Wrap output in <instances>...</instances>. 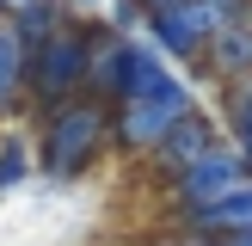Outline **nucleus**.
I'll use <instances>...</instances> for the list:
<instances>
[{
    "instance_id": "obj_1",
    "label": "nucleus",
    "mask_w": 252,
    "mask_h": 246,
    "mask_svg": "<svg viewBox=\"0 0 252 246\" xmlns=\"http://www.w3.org/2000/svg\"><path fill=\"white\" fill-rule=\"evenodd\" d=\"M105 148H111V111L98 98H74L62 111H43V123H37V166L56 184L86 179Z\"/></svg>"
},
{
    "instance_id": "obj_2",
    "label": "nucleus",
    "mask_w": 252,
    "mask_h": 246,
    "mask_svg": "<svg viewBox=\"0 0 252 246\" xmlns=\"http://www.w3.org/2000/svg\"><path fill=\"white\" fill-rule=\"evenodd\" d=\"M86 56H93V19L74 12L56 37L31 43V68H25V98L43 111H62L74 98H86Z\"/></svg>"
},
{
    "instance_id": "obj_3",
    "label": "nucleus",
    "mask_w": 252,
    "mask_h": 246,
    "mask_svg": "<svg viewBox=\"0 0 252 246\" xmlns=\"http://www.w3.org/2000/svg\"><path fill=\"white\" fill-rule=\"evenodd\" d=\"M185 111H197V92H191V80H185L179 68H166L160 80H148L142 92H129L117 111H111V148L148 160L160 148V135H166Z\"/></svg>"
},
{
    "instance_id": "obj_4",
    "label": "nucleus",
    "mask_w": 252,
    "mask_h": 246,
    "mask_svg": "<svg viewBox=\"0 0 252 246\" xmlns=\"http://www.w3.org/2000/svg\"><path fill=\"white\" fill-rule=\"evenodd\" d=\"M240 184H252V166H246V154L234 142H221V148H209L197 166H185L172 184H160V191H166V215L179 221V215H191V209L221 203V197L240 191Z\"/></svg>"
},
{
    "instance_id": "obj_5",
    "label": "nucleus",
    "mask_w": 252,
    "mask_h": 246,
    "mask_svg": "<svg viewBox=\"0 0 252 246\" xmlns=\"http://www.w3.org/2000/svg\"><path fill=\"white\" fill-rule=\"evenodd\" d=\"M216 31H221V25L209 19L203 0H160V6H148V19H142V43L160 49L172 68H191V62L209 49Z\"/></svg>"
},
{
    "instance_id": "obj_6",
    "label": "nucleus",
    "mask_w": 252,
    "mask_h": 246,
    "mask_svg": "<svg viewBox=\"0 0 252 246\" xmlns=\"http://www.w3.org/2000/svg\"><path fill=\"white\" fill-rule=\"evenodd\" d=\"M221 142H228L221 117H216L209 105H197V111H185V117L172 123L166 135H160V148L142 160V166H148V179H154V184H172L185 166H197V160H203L209 148H221Z\"/></svg>"
},
{
    "instance_id": "obj_7",
    "label": "nucleus",
    "mask_w": 252,
    "mask_h": 246,
    "mask_svg": "<svg viewBox=\"0 0 252 246\" xmlns=\"http://www.w3.org/2000/svg\"><path fill=\"white\" fill-rule=\"evenodd\" d=\"M203 80H216V86H234V80H252V19L240 25H228V31H216L209 37V49L191 62Z\"/></svg>"
},
{
    "instance_id": "obj_8",
    "label": "nucleus",
    "mask_w": 252,
    "mask_h": 246,
    "mask_svg": "<svg viewBox=\"0 0 252 246\" xmlns=\"http://www.w3.org/2000/svg\"><path fill=\"white\" fill-rule=\"evenodd\" d=\"M179 228L209 234V240H234V234H252V184L228 191L221 203H209V209H191V215H179Z\"/></svg>"
},
{
    "instance_id": "obj_9",
    "label": "nucleus",
    "mask_w": 252,
    "mask_h": 246,
    "mask_svg": "<svg viewBox=\"0 0 252 246\" xmlns=\"http://www.w3.org/2000/svg\"><path fill=\"white\" fill-rule=\"evenodd\" d=\"M25 68H31V43L0 12V117H19L25 111Z\"/></svg>"
},
{
    "instance_id": "obj_10",
    "label": "nucleus",
    "mask_w": 252,
    "mask_h": 246,
    "mask_svg": "<svg viewBox=\"0 0 252 246\" xmlns=\"http://www.w3.org/2000/svg\"><path fill=\"white\" fill-rule=\"evenodd\" d=\"M221 117H228V142L240 148L246 166H252V80L221 86Z\"/></svg>"
},
{
    "instance_id": "obj_11",
    "label": "nucleus",
    "mask_w": 252,
    "mask_h": 246,
    "mask_svg": "<svg viewBox=\"0 0 252 246\" xmlns=\"http://www.w3.org/2000/svg\"><path fill=\"white\" fill-rule=\"evenodd\" d=\"M12 19V31L25 37V43H43V37H56L62 25L74 19L68 6H56V0H31V6H19V12H6Z\"/></svg>"
},
{
    "instance_id": "obj_12",
    "label": "nucleus",
    "mask_w": 252,
    "mask_h": 246,
    "mask_svg": "<svg viewBox=\"0 0 252 246\" xmlns=\"http://www.w3.org/2000/svg\"><path fill=\"white\" fill-rule=\"evenodd\" d=\"M31 179V135H0V197Z\"/></svg>"
},
{
    "instance_id": "obj_13",
    "label": "nucleus",
    "mask_w": 252,
    "mask_h": 246,
    "mask_svg": "<svg viewBox=\"0 0 252 246\" xmlns=\"http://www.w3.org/2000/svg\"><path fill=\"white\" fill-rule=\"evenodd\" d=\"M209 6V19L228 31V25H240V19H252V0H203Z\"/></svg>"
},
{
    "instance_id": "obj_14",
    "label": "nucleus",
    "mask_w": 252,
    "mask_h": 246,
    "mask_svg": "<svg viewBox=\"0 0 252 246\" xmlns=\"http://www.w3.org/2000/svg\"><path fill=\"white\" fill-rule=\"evenodd\" d=\"M148 246H221V240H209V234H191V228H179V221H172L166 234H148Z\"/></svg>"
},
{
    "instance_id": "obj_15",
    "label": "nucleus",
    "mask_w": 252,
    "mask_h": 246,
    "mask_svg": "<svg viewBox=\"0 0 252 246\" xmlns=\"http://www.w3.org/2000/svg\"><path fill=\"white\" fill-rule=\"evenodd\" d=\"M56 6H68V12H80V19H86V12H93L98 0H56Z\"/></svg>"
},
{
    "instance_id": "obj_16",
    "label": "nucleus",
    "mask_w": 252,
    "mask_h": 246,
    "mask_svg": "<svg viewBox=\"0 0 252 246\" xmlns=\"http://www.w3.org/2000/svg\"><path fill=\"white\" fill-rule=\"evenodd\" d=\"M19 6H31V0H0V12H19Z\"/></svg>"
},
{
    "instance_id": "obj_17",
    "label": "nucleus",
    "mask_w": 252,
    "mask_h": 246,
    "mask_svg": "<svg viewBox=\"0 0 252 246\" xmlns=\"http://www.w3.org/2000/svg\"><path fill=\"white\" fill-rule=\"evenodd\" d=\"M221 246H252V234H234V240H221Z\"/></svg>"
}]
</instances>
